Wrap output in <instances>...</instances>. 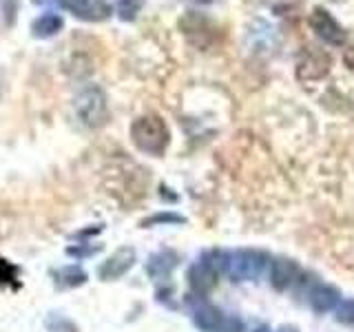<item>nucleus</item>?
I'll list each match as a JSON object with an SVG mask.
<instances>
[{
    "mask_svg": "<svg viewBox=\"0 0 354 332\" xmlns=\"http://www.w3.org/2000/svg\"><path fill=\"white\" fill-rule=\"evenodd\" d=\"M155 221H180V217H175V215H158V217H151L149 221H144V226L155 224Z\"/></svg>",
    "mask_w": 354,
    "mask_h": 332,
    "instance_id": "obj_18",
    "label": "nucleus"
},
{
    "mask_svg": "<svg viewBox=\"0 0 354 332\" xmlns=\"http://www.w3.org/2000/svg\"><path fill=\"white\" fill-rule=\"evenodd\" d=\"M191 284L197 290H208L210 286L215 284V268L210 261H202L197 264L195 268L191 270Z\"/></svg>",
    "mask_w": 354,
    "mask_h": 332,
    "instance_id": "obj_10",
    "label": "nucleus"
},
{
    "mask_svg": "<svg viewBox=\"0 0 354 332\" xmlns=\"http://www.w3.org/2000/svg\"><path fill=\"white\" fill-rule=\"evenodd\" d=\"M100 248H102V246H88V248L71 246V248H66V252H69V255H75V257H84V255H95V252H100Z\"/></svg>",
    "mask_w": 354,
    "mask_h": 332,
    "instance_id": "obj_17",
    "label": "nucleus"
},
{
    "mask_svg": "<svg viewBox=\"0 0 354 332\" xmlns=\"http://www.w3.org/2000/svg\"><path fill=\"white\" fill-rule=\"evenodd\" d=\"M173 266H175V255L169 252V250H164V252L155 255V257H151L147 270H149L151 277H164V275L171 273Z\"/></svg>",
    "mask_w": 354,
    "mask_h": 332,
    "instance_id": "obj_11",
    "label": "nucleus"
},
{
    "mask_svg": "<svg viewBox=\"0 0 354 332\" xmlns=\"http://www.w3.org/2000/svg\"><path fill=\"white\" fill-rule=\"evenodd\" d=\"M335 299H337V293L330 290L328 286H319L313 293V304L317 310H328L332 304H335Z\"/></svg>",
    "mask_w": 354,
    "mask_h": 332,
    "instance_id": "obj_15",
    "label": "nucleus"
},
{
    "mask_svg": "<svg viewBox=\"0 0 354 332\" xmlns=\"http://www.w3.org/2000/svg\"><path fill=\"white\" fill-rule=\"evenodd\" d=\"M14 286L18 288L20 282H18V266H14L11 261L0 257V286Z\"/></svg>",
    "mask_w": 354,
    "mask_h": 332,
    "instance_id": "obj_14",
    "label": "nucleus"
},
{
    "mask_svg": "<svg viewBox=\"0 0 354 332\" xmlns=\"http://www.w3.org/2000/svg\"><path fill=\"white\" fill-rule=\"evenodd\" d=\"M310 27H313V31L321 40L332 44V47H341V44H346L348 40L346 29H343L339 22L330 16V11L324 7L313 9V14H310Z\"/></svg>",
    "mask_w": 354,
    "mask_h": 332,
    "instance_id": "obj_3",
    "label": "nucleus"
},
{
    "mask_svg": "<svg viewBox=\"0 0 354 332\" xmlns=\"http://www.w3.org/2000/svg\"><path fill=\"white\" fill-rule=\"evenodd\" d=\"M131 140L142 153L160 158V155H164V151L169 149L171 131L160 116L147 113L131 124Z\"/></svg>",
    "mask_w": 354,
    "mask_h": 332,
    "instance_id": "obj_1",
    "label": "nucleus"
},
{
    "mask_svg": "<svg viewBox=\"0 0 354 332\" xmlns=\"http://www.w3.org/2000/svg\"><path fill=\"white\" fill-rule=\"evenodd\" d=\"M58 3L69 14L86 22H100L111 16V5L106 0H58Z\"/></svg>",
    "mask_w": 354,
    "mask_h": 332,
    "instance_id": "obj_5",
    "label": "nucleus"
},
{
    "mask_svg": "<svg viewBox=\"0 0 354 332\" xmlns=\"http://www.w3.org/2000/svg\"><path fill=\"white\" fill-rule=\"evenodd\" d=\"M332 58L319 47H308L304 53L299 55V64H297V75L299 80H319L330 73Z\"/></svg>",
    "mask_w": 354,
    "mask_h": 332,
    "instance_id": "obj_4",
    "label": "nucleus"
},
{
    "mask_svg": "<svg viewBox=\"0 0 354 332\" xmlns=\"http://www.w3.org/2000/svg\"><path fill=\"white\" fill-rule=\"evenodd\" d=\"M64 25V20L58 16V14H44L40 18L33 20V25H31V33L36 38H51L55 36Z\"/></svg>",
    "mask_w": 354,
    "mask_h": 332,
    "instance_id": "obj_7",
    "label": "nucleus"
},
{
    "mask_svg": "<svg viewBox=\"0 0 354 332\" xmlns=\"http://www.w3.org/2000/svg\"><path fill=\"white\" fill-rule=\"evenodd\" d=\"M144 7V0H118L115 5V11H118V18L124 20V22H131L136 20L138 14Z\"/></svg>",
    "mask_w": 354,
    "mask_h": 332,
    "instance_id": "obj_12",
    "label": "nucleus"
},
{
    "mask_svg": "<svg viewBox=\"0 0 354 332\" xmlns=\"http://www.w3.org/2000/svg\"><path fill=\"white\" fill-rule=\"evenodd\" d=\"M297 275H299V268H297V264L292 261H288V259H277L272 264V284L274 288H288L295 279H297Z\"/></svg>",
    "mask_w": 354,
    "mask_h": 332,
    "instance_id": "obj_8",
    "label": "nucleus"
},
{
    "mask_svg": "<svg viewBox=\"0 0 354 332\" xmlns=\"http://www.w3.org/2000/svg\"><path fill=\"white\" fill-rule=\"evenodd\" d=\"M44 326H47L49 332H77V326L73 321L60 313H51L47 321H44Z\"/></svg>",
    "mask_w": 354,
    "mask_h": 332,
    "instance_id": "obj_13",
    "label": "nucleus"
},
{
    "mask_svg": "<svg viewBox=\"0 0 354 332\" xmlns=\"http://www.w3.org/2000/svg\"><path fill=\"white\" fill-rule=\"evenodd\" d=\"M55 286L58 288H77L86 284V273L80 268V266H64V268L55 270Z\"/></svg>",
    "mask_w": 354,
    "mask_h": 332,
    "instance_id": "obj_9",
    "label": "nucleus"
},
{
    "mask_svg": "<svg viewBox=\"0 0 354 332\" xmlns=\"http://www.w3.org/2000/svg\"><path fill=\"white\" fill-rule=\"evenodd\" d=\"M335 3H339V0H335Z\"/></svg>",
    "mask_w": 354,
    "mask_h": 332,
    "instance_id": "obj_19",
    "label": "nucleus"
},
{
    "mask_svg": "<svg viewBox=\"0 0 354 332\" xmlns=\"http://www.w3.org/2000/svg\"><path fill=\"white\" fill-rule=\"evenodd\" d=\"M73 107H75V113L80 118V122L88 129H100L106 124L109 120V102H106V95L100 86L91 84V86H84L80 93L75 95L73 100Z\"/></svg>",
    "mask_w": 354,
    "mask_h": 332,
    "instance_id": "obj_2",
    "label": "nucleus"
},
{
    "mask_svg": "<svg viewBox=\"0 0 354 332\" xmlns=\"http://www.w3.org/2000/svg\"><path fill=\"white\" fill-rule=\"evenodd\" d=\"M0 7H3V16L7 18V25H11L16 16V0H0Z\"/></svg>",
    "mask_w": 354,
    "mask_h": 332,
    "instance_id": "obj_16",
    "label": "nucleus"
},
{
    "mask_svg": "<svg viewBox=\"0 0 354 332\" xmlns=\"http://www.w3.org/2000/svg\"><path fill=\"white\" fill-rule=\"evenodd\" d=\"M133 264H136V248L131 246H122L118 248L111 257L100 266V279L102 282H115L120 277H124Z\"/></svg>",
    "mask_w": 354,
    "mask_h": 332,
    "instance_id": "obj_6",
    "label": "nucleus"
}]
</instances>
